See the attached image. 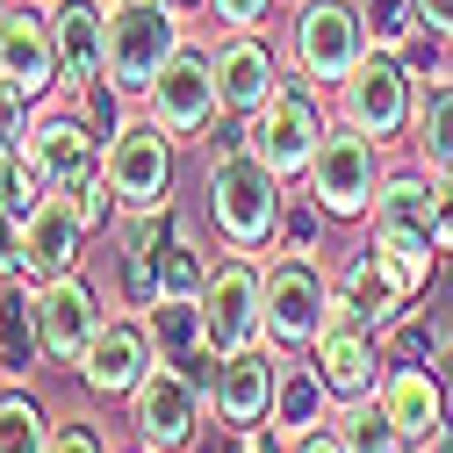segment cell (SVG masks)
Masks as SVG:
<instances>
[{"instance_id":"cell-28","label":"cell","mask_w":453,"mask_h":453,"mask_svg":"<svg viewBox=\"0 0 453 453\" xmlns=\"http://www.w3.org/2000/svg\"><path fill=\"white\" fill-rule=\"evenodd\" d=\"M209 266H216V252H202L188 231H173V238L158 245V303H195L202 280H209Z\"/></svg>"},{"instance_id":"cell-12","label":"cell","mask_w":453,"mask_h":453,"mask_svg":"<svg viewBox=\"0 0 453 453\" xmlns=\"http://www.w3.org/2000/svg\"><path fill=\"white\" fill-rule=\"evenodd\" d=\"M209 65H216V94H223V116L245 123L288 87V58L266 43V29H216L209 43Z\"/></svg>"},{"instance_id":"cell-24","label":"cell","mask_w":453,"mask_h":453,"mask_svg":"<svg viewBox=\"0 0 453 453\" xmlns=\"http://www.w3.org/2000/svg\"><path fill=\"white\" fill-rule=\"evenodd\" d=\"M43 367V324H36V288L8 280L0 288V381H29Z\"/></svg>"},{"instance_id":"cell-20","label":"cell","mask_w":453,"mask_h":453,"mask_svg":"<svg viewBox=\"0 0 453 453\" xmlns=\"http://www.w3.org/2000/svg\"><path fill=\"white\" fill-rule=\"evenodd\" d=\"M374 395H381V411L395 418V432L411 439V453L432 446L439 432H453V403H446V381H439L432 360H388Z\"/></svg>"},{"instance_id":"cell-15","label":"cell","mask_w":453,"mask_h":453,"mask_svg":"<svg viewBox=\"0 0 453 453\" xmlns=\"http://www.w3.org/2000/svg\"><path fill=\"white\" fill-rule=\"evenodd\" d=\"M101 137L87 108H36V130H29V158L43 165V180L58 195H87L101 180Z\"/></svg>"},{"instance_id":"cell-16","label":"cell","mask_w":453,"mask_h":453,"mask_svg":"<svg viewBox=\"0 0 453 453\" xmlns=\"http://www.w3.org/2000/svg\"><path fill=\"white\" fill-rule=\"evenodd\" d=\"M273 381H280V346H245L231 360H216L209 374V425L223 432H259L273 418Z\"/></svg>"},{"instance_id":"cell-27","label":"cell","mask_w":453,"mask_h":453,"mask_svg":"<svg viewBox=\"0 0 453 453\" xmlns=\"http://www.w3.org/2000/svg\"><path fill=\"white\" fill-rule=\"evenodd\" d=\"M331 432L346 439V453H411V439L395 432V418L381 411V395H338Z\"/></svg>"},{"instance_id":"cell-19","label":"cell","mask_w":453,"mask_h":453,"mask_svg":"<svg viewBox=\"0 0 453 453\" xmlns=\"http://www.w3.org/2000/svg\"><path fill=\"white\" fill-rule=\"evenodd\" d=\"M331 288H338V303H346L360 324H374L381 338L403 324V317H411V303H418V296L403 288V273H395V266L374 252V238H367V231H360V245H353L346 259L331 266Z\"/></svg>"},{"instance_id":"cell-31","label":"cell","mask_w":453,"mask_h":453,"mask_svg":"<svg viewBox=\"0 0 453 453\" xmlns=\"http://www.w3.org/2000/svg\"><path fill=\"white\" fill-rule=\"evenodd\" d=\"M324 209L310 195H288V216H280V245L273 252H296V259H324Z\"/></svg>"},{"instance_id":"cell-22","label":"cell","mask_w":453,"mask_h":453,"mask_svg":"<svg viewBox=\"0 0 453 453\" xmlns=\"http://www.w3.org/2000/svg\"><path fill=\"white\" fill-rule=\"evenodd\" d=\"M50 36H58L65 87H101L108 80V0H50Z\"/></svg>"},{"instance_id":"cell-30","label":"cell","mask_w":453,"mask_h":453,"mask_svg":"<svg viewBox=\"0 0 453 453\" xmlns=\"http://www.w3.org/2000/svg\"><path fill=\"white\" fill-rule=\"evenodd\" d=\"M43 195H50V180H43V165L29 158V151H8L0 158V216H36L43 209Z\"/></svg>"},{"instance_id":"cell-35","label":"cell","mask_w":453,"mask_h":453,"mask_svg":"<svg viewBox=\"0 0 453 453\" xmlns=\"http://www.w3.org/2000/svg\"><path fill=\"white\" fill-rule=\"evenodd\" d=\"M8 280H29V231L22 216H0V288Z\"/></svg>"},{"instance_id":"cell-40","label":"cell","mask_w":453,"mask_h":453,"mask_svg":"<svg viewBox=\"0 0 453 453\" xmlns=\"http://www.w3.org/2000/svg\"><path fill=\"white\" fill-rule=\"evenodd\" d=\"M238 453H288V446H280V439L259 425V432H238Z\"/></svg>"},{"instance_id":"cell-6","label":"cell","mask_w":453,"mask_h":453,"mask_svg":"<svg viewBox=\"0 0 453 453\" xmlns=\"http://www.w3.org/2000/svg\"><path fill=\"white\" fill-rule=\"evenodd\" d=\"M195 317H202V346L216 360H231L245 346H266V259L216 252L202 296H195Z\"/></svg>"},{"instance_id":"cell-33","label":"cell","mask_w":453,"mask_h":453,"mask_svg":"<svg viewBox=\"0 0 453 453\" xmlns=\"http://www.w3.org/2000/svg\"><path fill=\"white\" fill-rule=\"evenodd\" d=\"M29 130H36V101H29L22 87L0 80V158H8V151H29Z\"/></svg>"},{"instance_id":"cell-18","label":"cell","mask_w":453,"mask_h":453,"mask_svg":"<svg viewBox=\"0 0 453 453\" xmlns=\"http://www.w3.org/2000/svg\"><path fill=\"white\" fill-rule=\"evenodd\" d=\"M0 80L22 87L29 101H50L65 87L58 36H50V8H36V0H15L8 8V22H0Z\"/></svg>"},{"instance_id":"cell-3","label":"cell","mask_w":453,"mask_h":453,"mask_svg":"<svg viewBox=\"0 0 453 453\" xmlns=\"http://www.w3.org/2000/svg\"><path fill=\"white\" fill-rule=\"evenodd\" d=\"M101 180L116 195L123 216L144 209H173V180H180V137L158 130L151 116H123L101 137Z\"/></svg>"},{"instance_id":"cell-1","label":"cell","mask_w":453,"mask_h":453,"mask_svg":"<svg viewBox=\"0 0 453 453\" xmlns=\"http://www.w3.org/2000/svg\"><path fill=\"white\" fill-rule=\"evenodd\" d=\"M202 216H209V238L216 252H245L266 259L280 245V216H288V180L245 144H223L209 151V173H202Z\"/></svg>"},{"instance_id":"cell-10","label":"cell","mask_w":453,"mask_h":453,"mask_svg":"<svg viewBox=\"0 0 453 453\" xmlns=\"http://www.w3.org/2000/svg\"><path fill=\"white\" fill-rule=\"evenodd\" d=\"M324 130H331V108H324V94L317 87H303V80H288L259 116H245V151H259L280 180H303L310 173V158H317V144H324Z\"/></svg>"},{"instance_id":"cell-43","label":"cell","mask_w":453,"mask_h":453,"mask_svg":"<svg viewBox=\"0 0 453 453\" xmlns=\"http://www.w3.org/2000/svg\"><path fill=\"white\" fill-rule=\"evenodd\" d=\"M8 8H15V0H0V22H8Z\"/></svg>"},{"instance_id":"cell-17","label":"cell","mask_w":453,"mask_h":453,"mask_svg":"<svg viewBox=\"0 0 453 453\" xmlns=\"http://www.w3.org/2000/svg\"><path fill=\"white\" fill-rule=\"evenodd\" d=\"M310 360H317V374L331 381V395H374V381H381V367H388V346H381V331L360 324L346 303H338V288H331V317H324V331H317Z\"/></svg>"},{"instance_id":"cell-14","label":"cell","mask_w":453,"mask_h":453,"mask_svg":"<svg viewBox=\"0 0 453 453\" xmlns=\"http://www.w3.org/2000/svg\"><path fill=\"white\" fill-rule=\"evenodd\" d=\"M29 288H36V324H43V367L80 374V360H87V346H94V331H101V317H108L101 288H94L87 273L29 280Z\"/></svg>"},{"instance_id":"cell-36","label":"cell","mask_w":453,"mask_h":453,"mask_svg":"<svg viewBox=\"0 0 453 453\" xmlns=\"http://www.w3.org/2000/svg\"><path fill=\"white\" fill-rule=\"evenodd\" d=\"M432 238L439 252H453V173H432Z\"/></svg>"},{"instance_id":"cell-9","label":"cell","mask_w":453,"mask_h":453,"mask_svg":"<svg viewBox=\"0 0 453 453\" xmlns=\"http://www.w3.org/2000/svg\"><path fill=\"white\" fill-rule=\"evenodd\" d=\"M144 116L158 123V130H173L180 144H202V137H216L223 123V94H216V65H209V43L202 36H188L173 58L158 65V80L144 87Z\"/></svg>"},{"instance_id":"cell-39","label":"cell","mask_w":453,"mask_h":453,"mask_svg":"<svg viewBox=\"0 0 453 453\" xmlns=\"http://www.w3.org/2000/svg\"><path fill=\"white\" fill-rule=\"evenodd\" d=\"M432 367H439V374H453V317L432 331Z\"/></svg>"},{"instance_id":"cell-13","label":"cell","mask_w":453,"mask_h":453,"mask_svg":"<svg viewBox=\"0 0 453 453\" xmlns=\"http://www.w3.org/2000/svg\"><path fill=\"white\" fill-rule=\"evenodd\" d=\"M158 360H165V353H158L151 324H144L137 310H108L101 331H94V346H87V360H80V381H87L94 403H123V395H130Z\"/></svg>"},{"instance_id":"cell-38","label":"cell","mask_w":453,"mask_h":453,"mask_svg":"<svg viewBox=\"0 0 453 453\" xmlns=\"http://www.w3.org/2000/svg\"><path fill=\"white\" fill-rule=\"evenodd\" d=\"M288 453H346V439H338L331 425H317V432H303V439H288Z\"/></svg>"},{"instance_id":"cell-23","label":"cell","mask_w":453,"mask_h":453,"mask_svg":"<svg viewBox=\"0 0 453 453\" xmlns=\"http://www.w3.org/2000/svg\"><path fill=\"white\" fill-rule=\"evenodd\" d=\"M331 411H338V395H331V381L317 374V360H310V353H280V381H273V418H266V432L288 446V439L331 425Z\"/></svg>"},{"instance_id":"cell-41","label":"cell","mask_w":453,"mask_h":453,"mask_svg":"<svg viewBox=\"0 0 453 453\" xmlns=\"http://www.w3.org/2000/svg\"><path fill=\"white\" fill-rule=\"evenodd\" d=\"M439 65H446V73H453V36H446V43H439Z\"/></svg>"},{"instance_id":"cell-7","label":"cell","mask_w":453,"mask_h":453,"mask_svg":"<svg viewBox=\"0 0 453 453\" xmlns=\"http://www.w3.org/2000/svg\"><path fill=\"white\" fill-rule=\"evenodd\" d=\"M381 151H388V144H374L367 130H353V123L331 116V130H324V144H317V158H310V173H303V195H310L331 223H360V216L374 209L381 180H388Z\"/></svg>"},{"instance_id":"cell-34","label":"cell","mask_w":453,"mask_h":453,"mask_svg":"<svg viewBox=\"0 0 453 453\" xmlns=\"http://www.w3.org/2000/svg\"><path fill=\"white\" fill-rule=\"evenodd\" d=\"M273 8H280V0H202V15L216 29H266Z\"/></svg>"},{"instance_id":"cell-26","label":"cell","mask_w":453,"mask_h":453,"mask_svg":"<svg viewBox=\"0 0 453 453\" xmlns=\"http://www.w3.org/2000/svg\"><path fill=\"white\" fill-rule=\"evenodd\" d=\"M58 432V411L29 381H0V453H43Z\"/></svg>"},{"instance_id":"cell-37","label":"cell","mask_w":453,"mask_h":453,"mask_svg":"<svg viewBox=\"0 0 453 453\" xmlns=\"http://www.w3.org/2000/svg\"><path fill=\"white\" fill-rule=\"evenodd\" d=\"M418 22H425L432 43H446L453 36V0H418Z\"/></svg>"},{"instance_id":"cell-29","label":"cell","mask_w":453,"mask_h":453,"mask_svg":"<svg viewBox=\"0 0 453 453\" xmlns=\"http://www.w3.org/2000/svg\"><path fill=\"white\" fill-rule=\"evenodd\" d=\"M360 15H367V36H374V50H418V36H425V22H418V0H360Z\"/></svg>"},{"instance_id":"cell-32","label":"cell","mask_w":453,"mask_h":453,"mask_svg":"<svg viewBox=\"0 0 453 453\" xmlns=\"http://www.w3.org/2000/svg\"><path fill=\"white\" fill-rule=\"evenodd\" d=\"M43 453H116V439H108V425H101L94 411H65Z\"/></svg>"},{"instance_id":"cell-25","label":"cell","mask_w":453,"mask_h":453,"mask_svg":"<svg viewBox=\"0 0 453 453\" xmlns=\"http://www.w3.org/2000/svg\"><path fill=\"white\" fill-rule=\"evenodd\" d=\"M411 165H425V173H453V73H446V65H439V73L418 87Z\"/></svg>"},{"instance_id":"cell-4","label":"cell","mask_w":453,"mask_h":453,"mask_svg":"<svg viewBox=\"0 0 453 453\" xmlns=\"http://www.w3.org/2000/svg\"><path fill=\"white\" fill-rule=\"evenodd\" d=\"M418 87H425V73L403 58V50H367V58L353 65V80L331 87V116L367 130L374 144H395L418 123Z\"/></svg>"},{"instance_id":"cell-21","label":"cell","mask_w":453,"mask_h":453,"mask_svg":"<svg viewBox=\"0 0 453 453\" xmlns=\"http://www.w3.org/2000/svg\"><path fill=\"white\" fill-rule=\"evenodd\" d=\"M22 231H29V280H65V273H87V245L101 238V231H94V216H87L73 195H58V188L43 195V209L22 223Z\"/></svg>"},{"instance_id":"cell-11","label":"cell","mask_w":453,"mask_h":453,"mask_svg":"<svg viewBox=\"0 0 453 453\" xmlns=\"http://www.w3.org/2000/svg\"><path fill=\"white\" fill-rule=\"evenodd\" d=\"M324 317H331V266L324 259H296V252H273L266 259V346L310 353Z\"/></svg>"},{"instance_id":"cell-5","label":"cell","mask_w":453,"mask_h":453,"mask_svg":"<svg viewBox=\"0 0 453 453\" xmlns=\"http://www.w3.org/2000/svg\"><path fill=\"white\" fill-rule=\"evenodd\" d=\"M188 43V15L165 0H108V94L144 101V87L158 80V65Z\"/></svg>"},{"instance_id":"cell-42","label":"cell","mask_w":453,"mask_h":453,"mask_svg":"<svg viewBox=\"0 0 453 453\" xmlns=\"http://www.w3.org/2000/svg\"><path fill=\"white\" fill-rule=\"evenodd\" d=\"M165 8H180V15H195V8H202V0H165Z\"/></svg>"},{"instance_id":"cell-44","label":"cell","mask_w":453,"mask_h":453,"mask_svg":"<svg viewBox=\"0 0 453 453\" xmlns=\"http://www.w3.org/2000/svg\"><path fill=\"white\" fill-rule=\"evenodd\" d=\"M130 453H151V446H130Z\"/></svg>"},{"instance_id":"cell-45","label":"cell","mask_w":453,"mask_h":453,"mask_svg":"<svg viewBox=\"0 0 453 453\" xmlns=\"http://www.w3.org/2000/svg\"><path fill=\"white\" fill-rule=\"evenodd\" d=\"M36 8H50V0H36Z\"/></svg>"},{"instance_id":"cell-2","label":"cell","mask_w":453,"mask_h":453,"mask_svg":"<svg viewBox=\"0 0 453 453\" xmlns=\"http://www.w3.org/2000/svg\"><path fill=\"white\" fill-rule=\"evenodd\" d=\"M374 50L360 0H288V22H280V58L288 80L331 94L338 80H353V65Z\"/></svg>"},{"instance_id":"cell-8","label":"cell","mask_w":453,"mask_h":453,"mask_svg":"<svg viewBox=\"0 0 453 453\" xmlns=\"http://www.w3.org/2000/svg\"><path fill=\"white\" fill-rule=\"evenodd\" d=\"M202 418H209V388H202L188 367H173V360H158V367L123 395V425H130V439L151 446V453H195V446H202Z\"/></svg>"}]
</instances>
